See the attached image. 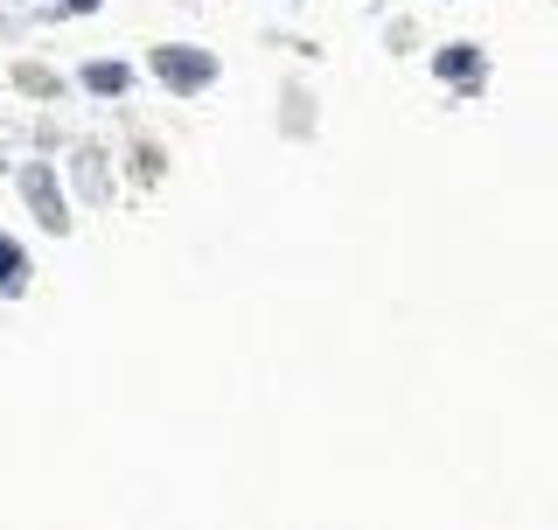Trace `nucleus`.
Here are the masks:
<instances>
[{"instance_id":"nucleus-1","label":"nucleus","mask_w":558,"mask_h":530,"mask_svg":"<svg viewBox=\"0 0 558 530\" xmlns=\"http://www.w3.org/2000/svg\"><path fill=\"white\" fill-rule=\"evenodd\" d=\"M154 77L174 84V92H203V84H217V57L182 49V43H161V49H154Z\"/></svg>"},{"instance_id":"nucleus-2","label":"nucleus","mask_w":558,"mask_h":530,"mask_svg":"<svg viewBox=\"0 0 558 530\" xmlns=\"http://www.w3.org/2000/svg\"><path fill=\"white\" fill-rule=\"evenodd\" d=\"M22 182H28V203H35V217H43L49 231H63V224H70V209H63V196H57V174H49V168H28Z\"/></svg>"},{"instance_id":"nucleus-3","label":"nucleus","mask_w":558,"mask_h":530,"mask_svg":"<svg viewBox=\"0 0 558 530\" xmlns=\"http://www.w3.org/2000/svg\"><path fill=\"white\" fill-rule=\"evenodd\" d=\"M84 84L105 92V98H119V92H126V63H84Z\"/></svg>"},{"instance_id":"nucleus-4","label":"nucleus","mask_w":558,"mask_h":530,"mask_svg":"<svg viewBox=\"0 0 558 530\" xmlns=\"http://www.w3.org/2000/svg\"><path fill=\"white\" fill-rule=\"evenodd\" d=\"M440 77H482L475 49H440Z\"/></svg>"},{"instance_id":"nucleus-5","label":"nucleus","mask_w":558,"mask_h":530,"mask_svg":"<svg viewBox=\"0 0 558 530\" xmlns=\"http://www.w3.org/2000/svg\"><path fill=\"white\" fill-rule=\"evenodd\" d=\"M22 279V252H14V238H0V287H14Z\"/></svg>"}]
</instances>
